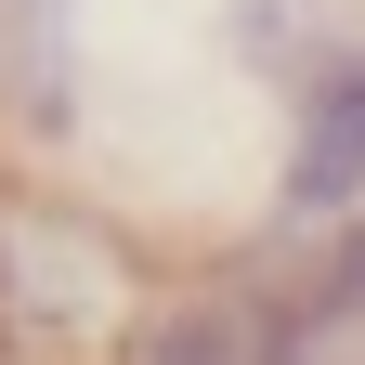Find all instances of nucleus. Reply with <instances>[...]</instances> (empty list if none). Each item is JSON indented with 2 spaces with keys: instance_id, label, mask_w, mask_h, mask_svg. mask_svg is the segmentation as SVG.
Returning <instances> with one entry per match:
<instances>
[{
  "instance_id": "obj_1",
  "label": "nucleus",
  "mask_w": 365,
  "mask_h": 365,
  "mask_svg": "<svg viewBox=\"0 0 365 365\" xmlns=\"http://www.w3.org/2000/svg\"><path fill=\"white\" fill-rule=\"evenodd\" d=\"M157 248L39 170H0V365H118L157 313Z\"/></svg>"
},
{
  "instance_id": "obj_4",
  "label": "nucleus",
  "mask_w": 365,
  "mask_h": 365,
  "mask_svg": "<svg viewBox=\"0 0 365 365\" xmlns=\"http://www.w3.org/2000/svg\"><path fill=\"white\" fill-rule=\"evenodd\" d=\"M0 130L14 144L78 130V0H0Z\"/></svg>"
},
{
  "instance_id": "obj_2",
  "label": "nucleus",
  "mask_w": 365,
  "mask_h": 365,
  "mask_svg": "<svg viewBox=\"0 0 365 365\" xmlns=\"http://www.w3.org/2000/svg\"><path fill=\"white\" fill-rule=\"evenodd\" d=\"M118 365H327V313L300 287V248H261V261H222V274H170Z\"/></svg>"
},
{
  "instance_id": "obj_5",
  "label": "nucleus",
  "mask_w": 365,
  "mask_h": 365,
  "mask_svg": "<svg viewBox=\"0 0 365 365\" xmlns=\"http://www.w3.org/2000/svg\"><path fill=\"white\" fill-rule=\"evenodd\" d=\"M300 287L327 313V339H365V209L327 222V248H300Z\"/></svg>"
},
{
  "instance_id": "obj_3",
  "label": "nucleus",
  "mask_w": 365,
  "mask_h": 365,
  "mask_svg": "<svg viewBox=\"0 0 365 365\" xmlns=\"http://www.w3.org/2000/svg\"><path fill=\"white\" fill-rule=\"evenodd\" d=\"M365 209V39H313V66L287 78V170H274V235Z\"/></svg>"
}]
</instances>
